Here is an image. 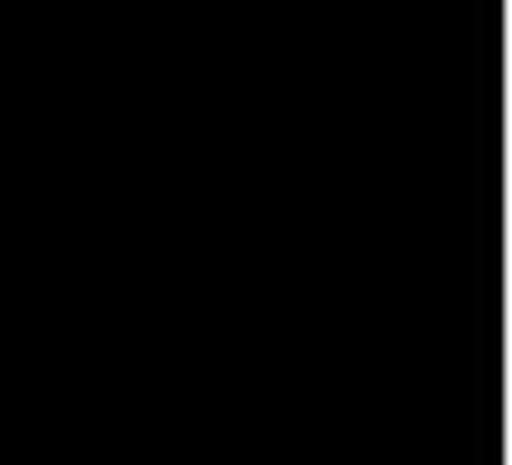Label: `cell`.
Masks as SVG:
<instances>
[]
</instances>
